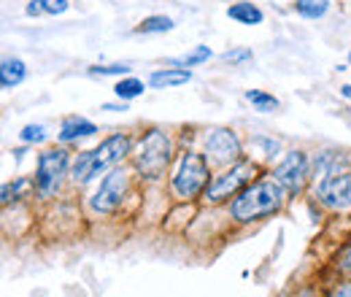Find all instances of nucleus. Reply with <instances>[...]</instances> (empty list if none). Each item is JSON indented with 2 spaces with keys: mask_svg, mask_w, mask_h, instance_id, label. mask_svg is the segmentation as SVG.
Instances as JSON below:
<instances>
[{
  "mask_svg": "<svg viewBox=\"0 0 351 297\" xmlns=\"http://www.w3.org/2000/svg\"><path fill=\"white\" fill-rule=\"evenodd\" d=\"M211 57V49L208 46H197L195 51H189V54H184V57H178L176 60V65H184V68H192V65H200V62H206Z\"/></svg>",
  "mask_w": 351,
  "mask_h": 297,
  "instance_id": "20",
  "label": "nucleus"
},
{
  "mask_svg": "<svg viewBox=\"0 0 351 297\" xmlns=\"http://www.w3.org/2000/svg\"><path fill=\"white\" fill-rule=\"evenodd\" d=\"M330 297H351V281H343V284H338V287L330 292Z\"/></svg>",
  "mask_w": 351,
  "mask_h": 297,
  "instance_id": "25",
  "label": "nucleus"
},
{
  "mask_svg": "<svg viewBox=\"0 0 351 297\" xmlns=\"http://www.w3.org/2000/svg\"><path fill=\"white\" fill-rule=\"evenodd\" d=\"M186 82H192V73L186 68H165V71H154L149 76V84L157 86V89H162V86H181L186 84Z\"/></svg>",
  "mask_w": 351,
  "mask_h": 297,
  "instance_id": "12",
  "label": "nucleus"
},
{
  "mask_svg": "<svg viewBox=\"0 0 351 297\" xmlns=\"http://www.w3.org/2000/svg\"><path fill=\"white\" fill-rule=\"evenodd\" d=\"M171 154H173V143L168 138V132L162 130H149L138 146V154H135V168L141 176L146 178H160L162 170L168 168L171 163Z\"/></svg>",
  "mask_w": 351,
  "mask_h": 297,
  "instance_id": "3",
  "label": "nucleus"
},
{
  "mask_svg": "<svg viewBox=\"0 0 351 297\" xmlns=\"http://www.w3.org/2000/svg\"><path fill=\"white\" fill-rule=\"evenodd\" d=\"M341 268H343V270H351V249H346L343 257H341Z\"/></svg>",
  "mask_w": 351,
  "mask_h": 297,
  "instance_id": "26",
  "label": "nucleus"
},
{
  "mask_svg": "<svg viewBox=\"0 0 351 297\" xmlns=\"http://www.w3.org/2000/svg\"><path fill=\"white\" fill-rule=\"evenodd\" d=\"M208 184V163L197 152H186L173 176V192L178 198H197Z\"/></svg>",
  "mask_w": 351,
  "mask_h": 297,
  "instance_id": "4",
  "label": "nucleus"
},
{
  "mask_svg": "<svg viewBox=\"0 0 351 297\" xmlns=\"http://www.w3.org/2000/svg\"><path fill=\"white\" fill-rule=\"evenodd\" d=\"M319 200L327 206V209H351V173L343 176H332V178H324L319 184Z\"/></svg>",
  "mask_w": 351,
  "mask_h": 297,
  "instance_id": "10",
  "label": "nucleus"
},
{
  "mask_svg": "<svg viewBox=\"0 0 351 297\" xmlns=\"http://www.w3.org/2000/svg\"><path fill=\"white\" fill-rule=\"evenodd\" d=\"M128 187H130L128 173H125V170H111V173L103 178V184H100V189L95 192V198H92V211H97V213L117 211V209L122 206L125 195H128Z\"/></svg>",
  "mask_w": 351,
  "mask_h": 297,
  "instance_id": "5",
  "label": "nucleus"
},
{
  "mask_svg": "<svg viewBox=\"0 0 351 297\" xmlns=\"http://www.w3.org/2000/svg\"><path fill=\"white\" fill-rule=\"evenodd\" d=\"M25 76H27V68H25V62L22 60H3V68H0V84L3 89H14V86H19L25 82Z\"/></svg>",
  "mask_w": 351,
  "mask_h": 297,
  "instance_id": "13",
  "label": "nucleus"
},
{
  "mask_svg": "<svg viewBox=\"0 0 351 297\" xmlns=\"http://www.w3.org/2000/svg\"><path fill=\"white\" fill-rule=\"evenodd\" d=\"M341 92H343V97H349V100H351V84H346L343 89H341Z\"/></svg>",
  "mask_w": 351,
  "mask_h": 297,
  "instance_id": "28",
  "label": "nucleus"
},
{
  "mask_svg": "<svg viewBox=\"0 0 351 297\" xmlns=\"http://www.w3.org/2000/svg\"><path fill=\"white\" fill-rule=\"evenodd\" d=\"M246 60H252L249 49H238V51H227L224 54V62H246Z\"/></svg>",
  "mask_w": 351,
  "mask_h": 297,
  "instance_id": "24",
  "label": "nucleus"
},
{
  "mask_svg": "<svg viewBox=\"0 0 351 297\" xmlns=\"http://www.w3.org/2000/svg\"><path fill=\"white\" fill-rule=\"evenodd\" d=\"M68 0H33L30 5H27V14L30 16H38V14H65L68 11Z\"/></svg>",
  "mask_w": 351,
  "mask_h": 297,
  "instance_id": "15",
  "label": "nucleus"
},
{
  "mask_svg": "<svg viewBox=\"0 0 351 297\" xmlns=\"http://www.w3.org/2000/svg\"><path fill=\"white\" fill-rule=\"evenodd\" d=\"M349 62H351V51H349Z\"/></svg>",
  "mask_w": 351,
  "mask_h": 297,
  "instance_id": "29",
  "label": "nucleus"
},
{
  "mask_svg": "<svg viewBox=\"0 0 351 297\" xmlns=\"http://www.w3.org/2000/svg\"><path fill=\"white\" fill-rule=\"evenodd\" d=\"M89 73L92 76H128L130 68L128 65H95V68H89Z\"/></svg>",
  "mask_w": 351,
  "mask_h": 297,
  "instance_id": "21",
  "label": "nucleus"
},
{
  "mask_svg": "<svg viewBox=\"0 0 351 297\" xmlns=\"http://www.w3.org/2000/svg\"><path fill=\"white\" fill-rule=\"evenodd\" d=\"M206 154L217 163H235L241 160V141L232 130L217 128L206 135Z\"/></svg>",
  "mask_w": 351,
  "mask_h": 297,
  "instance_id": "8",
  "label": "nucleus"
},
{
  "mask_svg": "<svg viewBox=\"0 0 351 297\" xmlns=\"http://www.w3.org/2000/svg\"><path fill=\"white\" fill-rule=\"evenodd\" d=\"M103 111H128V106H125V103H122V106H111V103H106Z\"/></svg>",
  "mask_w": 351,
  "mask_h": 297,
  "instance_id": "27",
  "label": "nucleus"
},
{
  "mask_svg": "<svg viewBox=\"0 0 351 297\" xmlns=\"http://www.w3.org/2000/svg\"><path fill=\"white\" fill-rule=\"evenodd\" d=\"M68 168V152L65 149H49L38 157V173H36V181H38V192L49 198L60 189V181L65 176Z\"/></svg>",
  "mask_w": 351,
  "mask_h": 297,
  "instance_id": "6",
  "label": "nucleus"
},
{
  "mask_svg": "<svg viewBox=\"0 0 351 297\" xmlns=\"http://www.w3.org/2000/svg\"><path fill=\"white\" fill-rule=\"evenodd\" d=\"M257 173V165L254 163H238L235 168H230L227 173H221V176H217L211 184H208V200H214V203H219V200H224V198H230L232 192H238L246 181H252V176Z\"/></svg>",
  "mask_w": 351,
  "mask_h": 297,
  "instance_id": "7",
  "label": "nucleus"
},
{
  "mask_svg": "<svg viewBox=\"0 0 351 297\" xmlns=\"http://www.w3.org/2000/svg\"><path fill=\"white\" fill-rule=\"evenodd\" d=\"M97 128L89 122V119H82V117H71L62 122V130H60V141L71 143V141H79V138H89L95 135Z\"/></svg>",
  "mask_w": 351,
  "mask_h": 297,
  "instance_id": "11",
  "label": "nucleus"
},
{
  "mask_svg": "<svg viewBox=\"0 0 351 297\" xmlns=\"http://www.w3.org/2000/svg\"><path fill=\"white\" fill-rule=\"evenodd\" d=\"M130 149H132L130 135H122V132H119V135L106 138L97 149L84 152V154L76 160V165H73V181H76V184H87L95 176H100V173H106L108 168H114L117 163H122V160L130 154Z\"/></svg>",
  "mask_w": 351,
  "mask_h": 297,
  "instance_id": "2",
  "label": "nucleus"
},
{
  "mask_svg": "<svg viewBox=\"0 0 351 297\" xmlns=\"http://www.w3.org/2000/svg\"><path fill=\"white\" fill-rule=\"evenodd\" d=\"M246 100H249V103H254V106H257V111H263V114L278 108V100H276L273 95H267V92H260V89H249V92H246Z\"/></svg>",
  "mask_w": 351,
  "mask_h": 297,
  "instance_id": "17",
  "label": "nucleus"
},
{
  "mask_svg": "<svg viewBox=\"0 0 351 297\" xmlns=\"http://www.w3.org/2000/svg\"><path fill=\"white\" fill-rule=\"evenodd\" d=\"M19 138L25 141V143H41L46 138V130L41 125H27V128L19 132Z\"/></svg>",
  "mask_w": 351,
  "mask_h": 297,
  "instance_id": "22",
  "label": "nucleus"
},
{
  "mask_svg": "<svg viewBox=\"0 0 351 297\" xmlns=\"http://www.w3.org/2000/svg\"><path fill=\"white\" fill-rule=\"evenodd\" d=\"M295 8L308 19H319L327 14V3H319V0H295Z\"/></svg>",
  "mask_w": 351,
  "mask_h": 297,
  "instance_id": "19",
  "label": "nucleus"
},
{
  "mask_svg": "<svg viewBox=\"0 0 351 297\" xmlns=\"http://www.w3.org/2000/svg\"><path fill=\"white\" fill-rule=\"evenodd\" d=\"M173 30V19L168 16H149L138 25V33H168Z\"/></svg>",
  "mask_w": 351,
  "mask_h": 297,
  "instance_id": "18",
  "label": "nucleus"
},
{
  "mask_svg": "<svg viewBox=\"0 0 351 297\" xmlns=\"http://www.w3.org/2000/svg\"><path fill=\"white\" fill-rule=\"evenodd\" d=\"M27 187H30V184H27L25 178H22V181H16V187L5 184V187H3V203H8V200H11V195H19V192H22V189H27Z\"/></svg>",
  "mask_w": 351,
  "mask_h": 297,
  "instance_id": "23",
  "label": "nucleus"
},
{
  "mask_svg": "<svg viewBox=\"0 0 351 297\" xmlns=\"http://www.w3.org/2000/svg\"><path fill=\"white\" fill-rule=\"evenodd\" d=\"M284 206V187L278 181H257L232 200V219L235 222H257Z\"/></svg>",
  "mask_w": 351,
  "mask_h": 297,
  "instance_id": "1",
  "label": "nucleus"
},
{
  "mask_svg": "<svg viewBox=\"0 0 351 297\" xmlns=\"http://www.w3.org/2000/svg\"><path fill=\"white\" fill-rule=\"evenodd\" d=\"M227 16L235 19V22H241V25H260L265 19L263 11L254 3H235V5L227 8Z\"/></svg>",
  "mask_w": 351,
  "mask_h": 297,
  "instance_id": "14",
  "label": "nucleus"
},
{
  "mask_svg": "<svg viewBox=\"0 0 351 297\" xmlns=\"http://www.w3.org/2000/svg\"><path fill=\"white\" fill-rule=\"evenodd\" d=\"M143 82L141 79H135V76H128V79H122L119 84L114 86V92H117V97H122V100H132V97H138V95H143Z\"/></svg>",
  "mask_w": 351,
  "mask_h": 297,
  "instance_id": "16",
  "label": "nucleus"
},
{
  "mask_svg": "<svg viewBox=\"0 0 351 297\" xmlns=\"http://www.w3.org/2000/svg\"><path fill=\"white\" fill-rule=\"evenodd\" d=\"M306 173H308V160L303 152H289V154L284 157V163L273 170L276 181H278L284 189H289V192H300V189H303Z\"/></svg>",
  "mask_w": 351,
  "mask_h": 297,
  "instance_id": "9",
  "label": "nucleus"
}]
</instances>
